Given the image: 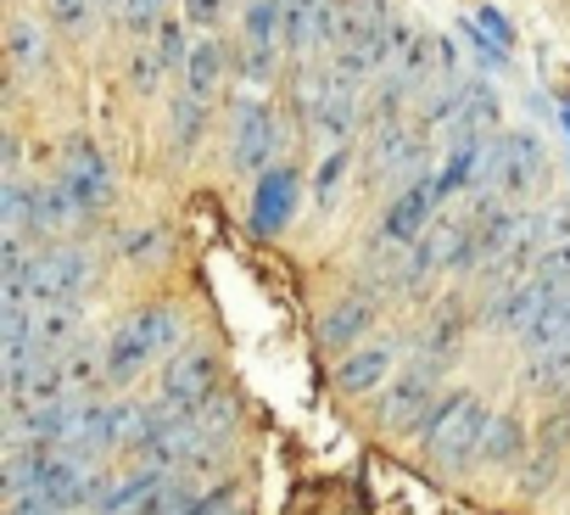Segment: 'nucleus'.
Returning <instances> with one entry per match:
<instances>
[{"mask_svg": "<svg viewBox=\"0 0 570 515\" xmlns=\"http://www.w3.org/2000/svg\"><path fill=\"white\" fill-rule=\"evenodd\" d=\"M229 426H235V404L224 392L207 409H190V415H163L157 409V426H151V437L135 454L146 465H163V470H190V465H207V459L224 454Z\"/></svg>", "mask_w": 570, "mask_h": 515, "instance_id": "1", "label": "nucleus"}, {"mask_svg": "<svg viewBox=\"0 0 570 515\" xmlns=\"http://www.w3.org/2000/svg\"><path fill=\"white\" fill-rule=\"evenodd\" d=\"M179 337H185V325H179V314H174L168 303H146V309L124 314L118 331L101 342V348H107V387H129L151 359L174 353Z\"/></svg>", "mask_w": 570, "mask_h": 515, "instance_id": "2", "label": "nucleus"}, {"mask_svg": "<svg viewBox=\"0 0 570 515\" xmlns=\"http://www.w3.org/2000/svg\"><path fill=\"white\" fill-rule=\"evenodd\" d=\"M487 426H492V415H487V404H481L475 392H453V398H442L436 415H431L425 431H420L425 459L442 465V470H459V465L481 459V437H487Z\"/></svg>", "mask_w": 570, "mask_h": 515, "instance_id": "3", "label": "nucleus"}, {"mask_svg": "<svg viewBox=\"0 0 570 515\" xmlns=\"http://www.w3.org/2000/svg\"><path fill=\"white\" fill-rule=\"evenodd\" d=\"M224 376H218V359L207 348H185L168 370H163V387H157V409L163 415H190V409H207L218 398Z\"/></svg>", "mask_w": 570, "mask_h": 515, "instance_id": "4", "label": "nucleus"}, {"mask_svg": "<svg viewBox=\"0 0 570 515\" xmlns=\"http://www.w3.org/2000/svg\"><path fill=\"white\" fill-rule=\"evenodd\" d=\"M90 258L79 246H46L29 258V292H35V309L46 303H79V292L90 286Z\"/></svg>", "mask_w": 570, "mask_h": 515, "instance_id": "5", "label": "nucleus"}, {"mask_svg": "<svg viewBox=\"0 0 570 515\" xmlns=\"http://www.w3.org/2000/svg\"><path fill=\"white\" fill-rule=\"evenodd\" d=\"M57 185H62V191L73 196L79 218L101 213V207L112 202V174H107V157H101V146H90V140H73V146L62 152Z\"/></svg>", "mask_w": 570, "mask_h": 515, "instance_id": "6", "label": "nucleus"}, {"mask_svg": "<svg viewBox=\"0 0 570 515\" xmlns=\"http://www.w3.org/2000/svg\"><path fill=\"white\" fill-rule=\"evenodd\" d=\"M436 376L431 370H420V365H409L392 387H386V398H381V426H392V431H425V420L436 415Z\"/></svg>", "mask_w": 570, "mask_h": 515, "instance_id": "7", "label": "nucleus"}, {"mask_svg": "<svg viewBox=\"0 0 570 515\" xmlns=\"http://www.w3.org/2000/svg\"><path fill=\"white\" fill-rule=\"evenodd\" d=\"M274 152H279V124H274V113H268L263 101H246V107L235 113V129H229V157H235V168H240V174H268Z\"/></svg>", "mask_w": 570, "mask_h": 515, "instance_id": "8", "label": "nucleus"}, {"mask_svg": "<svg viewBox=\"0 0 570 515\" xmlns=\"http://www.w3.org/2000/svg\"><path fill=\"white\" fill-rule=\"evenodd\" d=\"M553 298H559V286H548L542 275H525L520 286H509L503 298L487 303V320H492L498 331H509V337H525V331L553 309Z\"/></svg>", "mask_w": 570, "mask_h": 515, "instance_id": "9", "label": "nucleus"}, {"mask_svg": "<svg viewBox=\"0 0 570 515\" xmlns=\"http://www.w3.org/2000/svg\"><path fill=\"white\" fill-rule=\"evenodd\" d=\"M436 202H442V185H436V174H425V179H414V185H403L397 191V202L386 207V224H381V235L397 246H414L420 241V230L431 224V213H436Z\"/></svg>", "mask_w": 570, "mask_h": 515, "instance_id": "10", "label": "nucleus"}, {"mask_svg": "<svg viewBox=\"0 0 570 515\" xmlns=\"http://www.w3.org/2000/svg\"><path fill=\"white\" fill-rule=\"evenodd\" d=\"M370 325H375V298H370V292H353V298H342V303L325 314L320 337H325V348H336V353H353V348H364Z\"/></svg>", "mask_w": 570, "mask_h": 515, "instance_id": "11", "label": "nucleus"}, {"mask_svg": "<svg viewBox=\"0 0 570 515\" xmlns=\"http://www.w3.org/2000/svg\"><path fill=\"white\" fill-rule=\"evenodd\" d=\"M35 342L46 359H62L85 342V303H46L35 309Z\"/></svg>", "mask_w": 570, "mask_h": 515, "instance_id": "12", "label": "nucleus"}, {"mask_svg": "<svg viewBox=\"0 0 570 515\" xmlns=\"http://www.w3.org/2000/svg\"><path fill=\"white\" fill-rule=\"evenodd\" d=\"M392 365H397V348L392 342H364V348H353L347 359H342V370H336V387L342 392H375V387H392L386 376H392Z\"/></svg>", "mask_w": 570, "mask_h": 515, "instance_id": "13", "label": "nucleus"}, {"mask_svg": "<svg viewBox=\"0 0 570 515\" xmlns=\"http://www.w3.org/2000/svg\"><path fill=\"white\" fill-rule=\"evenodd\" d=\"M498 118V101H492V90L487 85H464L459 90V101H453V113H448V146H481V135H487V124Z\"/></svg>", "mask_w": 570, "mask_h": 515, "instance_id": "14", "label": "nucleus"}, {"mask_svg": "<svg viewBox=\"0 0 570 515\" xmlns=\"http://www.w3.org/2000/svg\"><path fill=\"white\" fill-rule=\"evenodd\" d=\"M331 12H336V0H285V46L297 57L314 51L320 40L331 46Z\"/></svg>", "mask_w": 570, "mask_h": 515, "instance_id": "15", "label": "nucleus"}, {"mask_svg": "<svg viewBox=\"0 0 570 515\" xmlns=\"http://www.w3.org/2000/svg\"><path fill=\"white\" fill-rule=\"evenodd\" d=\"M292 202H297V179L285 168H268L257 179V202H252V230L257 235H274L285 218H292Z\"/></svg>", "mask_w": 570, "mask_h": 515, "instance_id": "16", "label": "nucleus"}, {"mask_svg": "<svg viewBox=\"0 0 570 515\" xmlns=\"http://www.w3.org/2000/svg\"><path fill=\"white\" fill-rule=\"evenodd\" d=\"M12 62H18V74L23 79H46L51 74V40H46V29L40 23H12Z\"/></svg>", "mask_w": 570, "mask_h": 515, "instance_id": "17", "label": "nucleus"}, {"mask_svg": "<svg viewBox=\"0 0 570 515\" xmlns=\"http://www.w3.org/2000/svg\"><path fill=\"white\" fill-rule=\"evenodd\" d=\"M218 79H224V51H218L213 40H202V46L190 51V62H185V96H196V101H213Z\"/></svg>", "mask_w": 570, "mask_h": 515, "instance_id": "18", "label": "nucleus"}, {"mask_svg": "<svg viewBox=\"0 0 570 515\" xmlns=\"http://www.w3.org/2000/svg\"><path fill=\"white\" fill-rule=\"evenodd\" d=\"M68 224H79V207H73V196L51 179V185H35V230H68Z\"/></svg>", "mask_w": 570, "mask_h": 515, "instance_id": "19", "label": "nucleus"}, {"mask_svg": "<svg viewBox=\"0 0 570 515\" xmlns=\"http://www.w3.org/2000/svg\"><path fill=\"white\" fill-rule=\"evenodd\" d=\"M0 224H7V235L35 230V185H23V179L0 185Z\"/></svg>", "mask_w": 570, "mask_h": 515, "instance_id": "20", "label": "nucleus"}, {"mask_svg": "<svg viewBox=\"0 0 570 515\" xmlns=\"http://www.w3.org/2000/svg\"><path fill=\"white\" fill-rule=\"evenodd\" d=\"M520 420H509V415H492V426H487V437H481V459H492V465H503V459H514L520 454Z\"/></svg>", "mask_w": 570, "mask_h": 515, "instance_id": "21", "label": "nucleus"}, {"mask_svg": "<svg viewBox=\"0 0 570 515\" xmlns=\"http://www.w3.org/2000/svg\"><path fill=\"white\" fill-rule=\"evenodd\" d=\"M46 12H51L57 29H68V35H90V23H96V0H46Z\"/></svg>", "mask_w": 570, "mask_h": 515, "instance_id": "22", "label": "nucleus"}, {"mask_svg": "<svg viewBox=\"0 0 570 515\" xmlns=\"http://www.w3.org/2000/svg\"><path fill=\"white\" fill-rule=\"evenodd\" d=\"M202 113H207V101H196V96H179V101H174V146H196Z\"/></svg>", "mask_w": 570, "mask_h": 515, "instance_id": "23", "label": "nucleus"}, {"mask_svg": "<svg viewBox=\"0 0 570 515\" xmlns=\"http://www.w3.org/2000/svg\"><path fill=\"white\" fill-rule=\"evenodd\" d=\"M537 275H542L548 286H559V292H570V241L537 258Z\"/></svg>", "mask_w": 570, "mask_h": 515, "instance_id": "24", "label": "nucleus"}, {"mask_svg": "<svg viewBox=\"0 0 570 515\" xmlns=\"http://www.w3.org/2000/svg\"><path fill=\"white\" fill-rule=\"evenodd\" d=\"M157 12H163V0H124L129 35H151V29H157Z\"/></svg>", "mask_w": 570, "mask_h": 515, "instance_id": "25", "label": "nucleus"}, {"mask_svg": "<svg viewBox=\"0 0 570 515\" xmlns=\"http://www.w3.org/2000/svg\"><path fill=\"white\" fill-rule=\"evenodd\" d=\"M224 7H229V0H185V18L196 29H218L224 23Z\"/></svg>", "mask_w": 570, "mask_h": 515, "instance_id": "26", "label": "nucleus"}, {"mask_svg": "<svg viewBox=\"0 0 570 515\" xmlns=\"http://www.w3.org/2000/svg\"><path fill=\"white\" fill-rule=\"evenodd\" d=\"M246 79L268 85L274 79V46H246Z\"/></svg>", "mask_w": 570, "mask_h": 515, "instance_id": "27", "label": "nucleus"}, {"mask_svg": "<svg viewBox=\"0 0 570 515\" xmlns=\"http://www.w3.org/2000/svg\"><path fill=\"white\" fill-rule=\"evenodd\" d=\"M185 515H246V509H240V504H235L229 493H207V498H196V504H190Z\"/></svg>", "mask_w": 570, "mask_h": 515, "instance_id": "28", "label": "nucleus"}, {"mask_svg": "<svg viewBox=\"0 0 570 515\" xmlns=\"http://www.w3.org/2000/svg\"><path fill=\"white\" fill-rule=\"evenodd\" d=\"M564 431H570V409H564V415L553 420V437H564Z\"/></svg>", "mask_w": 570, "mask_h": 515, "instance_id": "29", "label": "nucleus"}, {"mask_svg": "<svg viewBox=\"0 0 570 515\" xmlns=\"http://www.w3.org/2000/svg\"><path fill=\"white\" fill-rule=\"evenodd\" d=\"M564 129H570V107H564Z\"/></svg>", "mask_w": 570, "mask_h": 515, "instance_id": "30", "label": "nucleus"}]
</instances>
